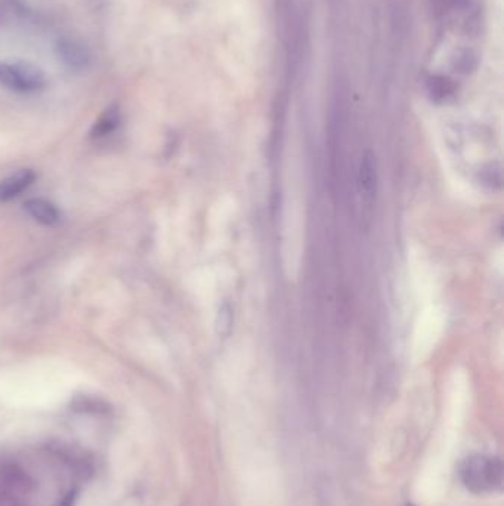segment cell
I'll use <instances>...</instances> for the list:
<instances>
[{"instance_id":"cell-8","label":"cell","mask_w":504,"mask_h":506,"mask_svg":"<svg viewBox=\"0 0 504 506\" xmlns=\"http://www.w3.org/2000/svg\"><path fill=\"white\" fill-rule=\"evenodd\" d=\"M32 15L25 0H0V28L25 21Z\"/></svg>"},{"instance_id":"cell-7","label":"cell","mask_w":504,"mask_h":506,"mask_svg":"<svg viewBox=\"0 0 504 506\" xmlns=\"http://www.w3.org/2000/svg\"><path fill=\"white\" fill-rule=\"evenodd\" d=\"M121 125V107L117 104H111L110 107L101 112L100 117L96 119L92 128H91V138L92 140H104L116 132L117 129Z\"/></svg>"},{"instance_id":"cell-5","label":"cell","mask_w":504,"mask_h":506,"mask_svg":"<svg viewBox=\"0 0 504 506\" xmlns=\"http://www.w3.org/2000/svg\"><path fill=\"white\" fill-rule=\"evenodd\" d=\"M36 172L33 169H20L11 173L9 177L4 178L0 181V203H6L20 196L30 185H33V182L36 181Z\"/></svg>"},{"instance_id":"cell-10","label":"cell","mask_w":504,"mask_h":506,"mask_svg":"<svg viewBox=\"0 0 504 506\" xmlns=\"http://www.w3.org/2000/svg\"><path fill=\"white\" fill-rule=\"evenodd\" d=\"M232 325H234V311L229 302L225 301L220 306L217 316V332L219 336L228 337L232 332Z\"/></svg>"},{"instance_id":"cell-13","label":"cell","mask_w":504,"mask_h":506,"mask_svg":"<svg viewBox=\"0 0 504 506\" xmlns=\"http://www.w3.org/2000/svg\"><path fill=\"white\" fill-rule=\"evenodd\" d=\"M409 506H414V505H409Z\"/></svg>"},{"instance_id":"cell-9","label":"cell","mask_w":504,"mask_h":506,"mask_svg":"<svg viewBox=\"0 0 504 506\" xmlns=\"http://www.w3.org/2000/svg\"><path fill=\"white\" fill-rule=\"evenodd\" d=\"M428 92L436 102H444L456 93V83L450 77L433 74L428 79Z\"/></svg>"},{"instance_id":"cell-11","label":"cell","mask_w":504,"mask_h":506,"mask_svg":"<svg viewBox=\"0 0 504 506\" xmlns=\"http://www.w3.org/2000/svg\"><path fill=\"white\" fill-rule=\"evenodd\" d=\"M431 4H432L433 13L438 14V15H445L452 8L466 4V0H431Z\"/></svg>"},{"instance_id":"cell-14","label":"cell","mask_w":504,"mask_h":506,"mask_svg":"<svg viewBox=\"0 0 504 506\" xmlns=\"http://www.w3.org/2000/svg\"><path fill=\"white\" fill-rule=\"evenodd\" d=\"M95 2H96V0H95Z\"/></svg>"},{"instance_id":"cell-3","label":"cell","mask_w":504,"mask_h":506,"mask_svg":"<svg viewBox=\"0 0 504 506\" xmlns=\"http://www.w3.org/2000/svg\"><path fill=\"white\" fill-rule=\"evenodd\" d=\"M55 53L58 60L74 72L88 69L92 61V54L89 51L88 44L81 39L73 36H63L56 41Z\"/></svg>"},{"instance_id":"cell-12","label":"cell","mask_w":504,"mask_h":506,"mask_svg":"<svg viewBox=\"0 0 504 506\" xmlns=\"http://www.w3.org/2000/svg\"><path fill=\"white\" fill-rule=\"evenodd\" d=\"M73 503H74V493H70L69 496L63 501L61 506H73Z\"/></svg>"},{"instance_id":"cell-1","label":"cell","mask_w":504,"mask_h":506,"mask_svg":"<svg viewBox=\"0 0 504 506\" xmlns=\"http://www.w3.org/2000/svg\"><path fill=\"white\" fill-rule=\"evenodd\" d=\"M459 475L463 486L475 494L494 493L503 487V465L496 456H469L461 462Z\"/></svg>"},{"instance_id":"cell-4","label":"cell","mask_w":504,"mask_h":506,"mask_svg":"<svg viewBox=\"0 0 504 506\" xmlns=\"http://www.w3.org/2000/svg\"><path fill=\"white\" fill-rule=\"evenodd\" d=\"M376 161L372 151H367L361 157L360 169H358V191H360L361 208L363 217L370 219L373 212V203L376 197L377 187Z\"/></svg>"},{"instance_id":"cell-2","label":"cell","mask_w":504,"mask_h":506,"mask_svg":"<svg viewBox=\"0 0 504 506\" xmlns=\"http://www.w3.org/2000/svg\"><path fill=\"white\" fill-rule=\"evenodd\" d=\"M0 86L15 93H36L48 86V77L28 61L0 60Z\"/></svg>"},{"instance_id":"cell-6","label":"cell","mask_w":504,"mask_h":506,"mask_svg":"<svg viewBox=\"0 0 504 506\" xmlns=\"http://www.w3.org/2000/svg\"><path fill=\"white\" fill-rule=\"evenodd\" d=\"M24 210L28 217L44 227H55L61 222L58 208L44 199H30L24 203Z\"/></svg>"}]
</instances>
